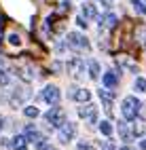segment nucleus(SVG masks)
I'll use <instances>...</instances> for the list:
<instances>
[{"label":"nucleus","mask_w":146,"mask_h":150,"mask_svg":"<svg viewBox=\"0 0 146 150\" xmlns=\"http://www.w3.org/2000/svg\"><path fill=\"white\" fill-rule=\"evenodd\" d=\"M23 114H26L28 118H36L38 114H40V110H38L36 106H26V108H23Z\"/></svg>","instance_id":"20"},{"label":"nucleus","mask_w":146,"mask_h":150,"mask_svg":"<svg viewBox=\"0 0 146 150\" xmlns=\"http://www.w3.org/2000/svg\"><path fill=\"white\" fill-rule=\"evenodd\" d=\"M116 23H119V17H116L114 13H106V15L100 19V25H104L106 30H114Z\"/></svg>","instance_id":"12"},{"label":"nucleus","mask_w":146,"mask_h":150,"mask_svg":"<svg viewBox=\"0 0 146 150\" xmlns=\"http://www.w3.org/2000/svg\"><path fill=\"white\" fill-rule=\"evenodd\" d=\"M119 62H121V64H123L125 68H127V70H129V72H133V74H135V72H138V66H135V64L131 62V59H129V57H125V55H121V57H119Z\"/></svg>","instance_id":"17"},{"label":"nucleus","mask_w":146,"mask_h":150,"mask_svg":"<svg viewBox=\"0 0 146 150\" xmlns=\"http://www.w3.org/2000/svg\"><path fill=\"white\" fill-rule=\"evenodd\" d=\"M112 131H114V129H112L110 121H102V123H100V133H102V135L110 137V135H112Z\"/></svg>","instance_id":"18"},{"label":"nucleus","mask_w":146,"mask_h":150,"mask_svg":"<svg viewBox=\"0 0 146 150\" xmlns=\"http://www.w3.org/2000/svg\"><path fill=\"white\" fill-rule=\"evenodd\" d=\"M45 121L49 123V127L60 129V127L66 123V112H64V108H60V106L53 104V108H49V112L45 114Z\"/></svg>","instance_id":"2"},{"label":"nucleus","mask_w":146,"mask_h":150,"mask_svg":"<svg viewBox=\"0 0 146 150\" xmlns=\"http://www.w3.org/2000/svg\"><path fill=\"white\" fill-rule=\"evenodd\" d=\"M102 83H104V87L114 89L116 85H119V74H116V72H106V74L102 76Z\"/></svg>","instance_id":"13"},{"label":"nucleus","mask_w":146,"mask_h":150,"mask_svg":"<svg viewBox=\"0 0 146 150\" xmlns=\"http://www.w3.org/2000/svg\"><path fill=\"white\" fill-rule=\"evenodd\" d=\"M9 83H11V78H9V74L4 72V70H0V85H2V87H6Z\"/></svg>","instance_id":"24"},{"label":"nucleus","mask_w":146,"mask_h":150,"mask_svg":"<svg viewBox=\"0 0 146 150\" xmlns=\"http://www.w3.org/2000/svg\"><path fill=\"white\" fill-rule=\"evenodd\" d=\"M133 89L140 93H146V78H135L133 81Z\"/></svg>","instance_id":"21"},{"label":"nucleus","mask_w":146,"mask_h":150,"mask_svg":"<svg viewBox=\"0 0 146 150\" xmlns=\"http://www.w3.org/2000/svg\"><path fill=\"white\" fill-rule=\"evenodd\" d=\"M76 23H79L81 28H87V17H83V15H81V17H76Z\"/></svg>","instance_id":"26"},{"label":"nucleus","mask_w":146,"mask_h":150,"mask_svg":"<svg viewBox=\"0 0 146 150\" xmlns=\"http://www.w3.org/2000/svg\"><path fill=\"white\" fill-rule=\"evenodd\" d=\"M119 150H133L131 146H123V148H119Z\"/></svg>","instance_id":"28"},{"label":"nucleus","mask_w":146,"mask_h":150,"mask_svg":"<svg viewBox=\"0 0 146 150\" xmlns=\"http://www.w3.org/2000/svg\"><path fill=\"white\" fill-rule=\"evenodd\" d=\"M76 150H95V146L91 142H85V139H83V142L76 144Z\"/></svg>","instance_id":"23"},{"label":"nucleus","mask_w":146,"mask_h":150,"mask_svg":"<svg viewBox=\"0 0 146 150\" xmlns=\"http://www.w3.org/2000/svg\"><path fill=\"white\" fill-rule=\"evenodd\" d=\"M131 6H133V11H135V13L146 15V2H142V0H131Z\"/></svg>","instance_id":"19"},{"label":"nucleus","mask_w":146,"mask_h":150,"mask_svg":"<svg viewBox=\"0 0 146 150\" xmlns=\"http://www.w3.org/2000/svg\"><path fill=\"white\" fill-rule=\"evenodd\" d=\"M121 112H123L125 121H135V116L142 112V102H140V99H135L133 95H127L121 102Z\"/></svg>","instance_id":"1"},{"label":"nucleus","mask_w":146,"mask_h":150,"mask_svg":"<svg viewBox=\"0 0 146 150\" xmlns=\"http://www.w3.org/2000/svg\"><path fill=\"white\" fill-rule=\"evenodd\" d=\"M2 123H4V118H0V131H2V127H4Z\"/></svg>","instance_id":"29"},{"label":"nucleus","mask_w":146,"mask_h":150,"mask_svg":"<svg viewBox=\"0 0 146 150\" xmlns=\"http://www.w3.org/2000/svg\"><path fill=\"white\" fill-rule=\"evenodd\" d=\"M87 66H89V78H95L100 76V64L95 62V59H87Z\"/></svg>","instance_id":"15"},{"label":"nucleus","mask_w":146,"mask_h":150,"mask_svg":"<svg viewBox=\"0 0 146 150\" xmlns=\"http://www.w3.org/2000/svg\"><path fill=\"white\" fill-rule=\"evenodd\" d=\"M74 135H76V125L74 123H64L62 127H60V131H57V139H60L62 144H68V142H72L74 139Z\"/></svg>","instance_id":"4"},{"label":"nucleus","mask_w":146,"mask_h":150,"mask_svg":"<svg viewBox=\"0 0 146 150\" xmlns=\"http://www.w3.org/2000/svg\"><path fill=\"white\" fill-rule=\"evenodd\" d=\"M43 99L47 104H57L60 102V89H57L55 85H47L43 89Z\"/></svg>","instance_id":"8"},{"label":"nucleus","mask_w":146,"mask_h":150,"mask_svg":"<svg viewBox=\"0 0 146 150\" xmlns=\"http://www.w3.org/2000/svg\"><path fill=\"white\" fill-rule=\"evenodd\" d=\"M28 97H30V91H26V89H17V91H13V95H11V104L13 106H21Z\"/></svg>","instance_id":"11"},{"label":"nucleus","mask_w":146,"mask_h":150,"mask_svg":"<svg viewBox=\"0 0 146 150\" xmlns=\"http://www.w3.org/2000/svg\"><path fill=\"white\" fill-rule=\"evenodd\" d=\"M140 150H146V139H142V142H140Z\"/></svg>","instance_id":"27"},{"label":"nucleus","mask_w":146,"mask_h":150,"mask_svg":"<svg viewBox=\"0 0 146 150\" xmlns=\"http://www.w3.org/2000/svg\"><path fill=\"white\" fill-rule=\"evenodd\" d=\"M81 15H83V17H87V19L97 17V6H95V4H89V2H85V4H83V8H81Z\"/></svg>","instance_id":"14"},{"label":"nucleus","mask_w":146,"mask_h":150,"mask_svg":"<svg viewBox=\"0 0 146 150\" xmlns=\"http://www.w3.org/2000/svg\"><path fill=\"white\" fill-rule=\"evenodd\" d=\"M15 72H17V76H19V78H23L26 83L34 81V76H36L34 66H17V68H15Z\"/></svg>","instance_id":"9"},{"label":"nucleus","mask_w":146,"mask_h":150,"mask_svg":"<svg viewBox=\"0 0 146 150\" xmlns=\"http://www.w3.org/2000/svg\"><path fill=\"white\" fill-rule=\"evenodd\" d=\"M119 135H121L123 142H131V133H129L127 123H125V121H121V123H119Z\"/></svg>","instance_id":"16"},{"label":"nucleus","mask_w":146,"mask_h":150,"mask_svg":"<svg viewBox=\"0 0 146 150\" xmlns=\"http://www.w3.org/2000/svg\"><path fill=\"white\" fill-rule=\"evenodd\" d=\"M79 114H81V118H85V121L89 123V127L100 125V123H97V108L93 104H87V106L79 108Z\"/></svg>","instance_id":"5"},{"label":"nucleus","mask_w":146,"mask_h":150,"mask_svg":"<svg viewBox=\"0 0 146 150\" xmlns=\"http://www.w3.org/2000/svg\"><path fill=\"white\" fill-rule=\"evenodd\" d=\"M102 150H114V144L110 139H106V142H102Z\"/></svg>","instance_id":"25"},{"label":"nucleus","mask_w":146,"mask_h":150,"mask_svg":"<svg viewBox=\"0 0 146 150\" xmlns=\"http://www.w3.org/2000/svg\"><path fill=\"white\" fill-rule=\"evenodd\" d=\"M68 97H70V99H74V102H81V104H85V102H89V99H91V93L87 91V89H70Z\"/></svg>","instance_id":"10"},{"label":"nucleus","mask_w":146,"mask_h":150,"mask_svg":"<svg viewBox=\"0 0 146 150\" xmlns=\"http://www.w3.org/2000/svg\"><path fill=\"white\" fill-rule=\"evenodd\" d=\"M0 38H2V25H0Z\"/></svg>","instance_id":"32"},{"label":"nucleus","mask_w":146,"mask_h":150,"mask_svg":"<svg viewBox=\"0 0 146 150\" xmlns=\"http://www.w3.org/2000/svg\"><path fill=\"white\" fill-rule=\"evenodd\" d=\"M9 45H11V47H19V45H21V36H19V34H9Z\"/></svg>","instance_id":"22"},{"label":"nucleus","mask_w":146,"mask_h":150,"mask_svg":"<svg viewBox=\"0 0 146 150\" xmlns=\"http://www.w3.org/2000/svg\"><path fill=\"white\" fill-rule=\"evenodd\" d=\"M66 42H68V47L81 49V51H89V49H91L89 40H87V36H83V34H79V32H68Z\"/></svg>","instance_id":"3"},{"label":"nucleus","mask_w":146,"mask_h":150,"mask_svg":"<svg viewBox=\"0 0 146 150\" xmlns=\"http://www.w3.org/2000/svg\"><path fill=\"white\" fill-rule=\"evenodd\" d=\"M43 150H55V148H53V146H45Z\"/></svg>","instance_id":"30"},{"label":"nucleus","mask_w":146,"mask_h":150,"mask_svg":"<svg viewBox=\"0 0 146 150\" xmlns=\"http://www.w3.org/2000/svg\"><path fill=\"white\" fill-rule=\"evenodd\" d=\"M2 64H4V59H2V55H0V68H2Z\"/></svg>","instance_id":"31"},{"label":"nucleus","mask_w":146,"mask_h":150,"mask_svg":"<svg viewBox=\"0 0 146 150\" xmlns=\"http://www.w3.org/2000/svg\"><path fill=\"white\" fill-rule=\"evenodd\" d=\"M97 95H100V99H102V106H104V110L108 114H112V102H114V93L110 91L108 87L106 89H100L97 91Z\"/></svg>","instance_id":"7"},{"label":"nucleus","mask_w":146,"mask_h":150,"mask_svg":"<svg viewBox=\"0 0 146 150\" xmlns=\"http://www.w3.org/2000/svg\"><path fill=\"white\" fill-rule=\"evenodd\" d=\"M68 72H70L76 81L83 78V76H85V62H83V59H79V57L70 59V62H68Z\"/></svg>","instance_id":"6"}]
</instances>
